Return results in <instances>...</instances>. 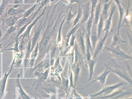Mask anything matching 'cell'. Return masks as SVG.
Instances as JSON below:
<instances>
[{
  "label": "cell",
  "instance_id": "36",
  "mask_svg": "<svg viewBox=\"0 0 132 99\" xmlns=\"http://www.w3.org/2000/svg\"><path fill=\"white\" fill-rule=\"evenodd\" d=\"M76 37V35L74 34H73L72 35L71 38L70 42V45L71 46H73L74 44V40Z\"/></svg>",
  "mask_w": 132,
  "mask_h": 99
},
{
  "label": "cell",
  "instance_id": "13",
  "mask_svg": "<svg viewBox=\"0 0 132 99\" xmlns=\"http://www.w3.org/2000/svg\"><path fill=\"white\" fill-rule=\"evenodd\" d=\"M127 87H124L117 90L113 92L111 94L104 96H100L93 98L96 99H113V98L122 93Z\"/></svg>",
  "mask_w": 132,
  "mask_h": 99
},
{
  "label": "cell",
  "instance_id": "29",
  "mask_svg": "<svg viewBox=\"0 0 132 99\" xmlns=\"http://www.w3.org/2000/svg\"><path fill=\"white\" fill-rule=\"evenodd\" d=\"M35 5L27 11L23 15V18H27L29 16L34 10Z\"/></svg>",
  "mask_w": 132,
  "mask_h": 99
},
{
  "label": "cell",
  "instance_id": "1",
  "mask_svg": "<svg viewBox=\"0 0 132 99\" xmlns=\"http://www.w3.org/2000/svg\"><path fill=\"white\" fill-rule=\"evenodd\" d=\"M104 65L110 72L117 74L132 86L131 76L128 73L124 66L117 64L114 59H110Z\"/></svg>",
  "mask_w": 132,
  "mask_h": 99
},
{
  "label": "cell",
  "instance_id": "35",
  "mask_svg": "<svg viewBox=\"0 0 132 99\" xmlns=\"http://www.w3.org/2000/svg\"><path fill=\"white\" fill-rule=\"evenodd\" d=\"M6 4L5 2L3 3L0 6V16L1 15L5 9Z\"/></svg>",
  "mask_w": 132,
  "mask_h": 99
},
{
  "label": "cell",
  "instance_id": "18",
  "mask_svg": "<svg viewBox=\"0 0 132 99\" xmlns=\"http://www.w3.org/2000/svg\"><path fill=\"white\" fill-rule=\"evenodd\" d=\"M104 21L101 14L97 25V31L98 39L102 32L103 28Z\"/></svg>",
  "mask_w": 132,
  "mask_h": 99
},
{
  "label": "cell",
  "instance_id": "24",
  "mask_svg": "<svg viewBox=\"0 0 132 99\" xmlns=\"http://www.w3.org/2000/svg\"><path fill=\"white\" fill-rule=\"evenodd\" d=\"M28 18H25L19 19L16 22L14 26L17 28V30L26 24L28 21Z\"/></svg>",
  "mask_w": 132,
  "mask_h": 99
},
{
  "label": "cell",
  "instance_id": "33",
  "mask_svg": "<svg viewBox=\"0 0 132 99\" xmlns=\"http://www.w3.org/2000/svg\"><path fill=\"white\" fill-rule=\"evenodd\" d=\"M80 71V68L79 65H78L75 70V80L76 81L78 79V76Z\"/></svg>",
  "mask_w": 132,
  "mask_h": 99
},
{
  "label": "cell",
  "instance_id": "3",
  "mask_svg": "<svg viewBox=\"0 0 132 99\" xmlns=\"http://www.w3.org/2000/svg\"><path fill=\"white\" fill-rule=\"evenodd\" d=\"M128 84V83L123 81L114 85L106 86L97 93L89 95L91 98H93L98 96L107 95L111 94L114 90L120 86H126Z\"/></svg>",
  "mask_w": 132,
  "mask_h": 99
},
{
  "label": "cell",
  "instance_id": "37",
  "mask_svg": "<svg viewBox=\"0 0 132 99\" xmlns=\"http://www.w3.org/2000/svg\"><path fill=\"white\" fill-rule=\"evenodd\" d=\"M24 41L22 39L18 46V48L20 51L22 50L24 47Z\"/></svg>",
  "mask_w": 132,
  "mask_h": 99
},
{
  "label": "cell",
  "instance_id": "27",
  "mask_svg": "<svg viewBox=\"0 0 132 99\" xmlns=\"http://www.w3.org/2000/svg\"><path fill=\"white\" fill-rule=\"evenodd\" d=\"M91 5V13L90 15H94V9L96 7L98 2V0H90Z\"/></svg>",
  "mask_w": 132,
  "mask_h": 99
},
{
  "label": "cell",
  "instance_id": "31",
  "mask_svg": "<svg viewBox=\"0 0 132 99\" xmlns=\"http://www.w3.org/2000/svg\"><path fill=\"white\" fill-rule=\"evenodd\" d=\"M19 42V41L18 40V39L16 40L15 44L14 45V46L13 48L7 49H6V50H14L15 51L18 52L19 51V50L18 46Z\"/></svg>",
  "mask_w": 132,
  "mask_h": 99
},
{
  "label": "cell",
  "instance_id": "20",
  "mask_svg": "<svg viewBox=\"0 0 132 99\" xmlns=\"http://www.w3.org/2000/svg\"><path fill=\"white\" fill-rule=\"evenodd\" d=\"M132 94V89L129 87L126 88L122 93L114 97L113 99H119L124 98L131 95Z\"/></svg>",
  "mask_w": 132,
  "mask_h": 99
},
{
  "label": "cell",
  "instance_id": "23",
  "mask_svg": "<svg viewBox=\"0 0 132 99\" xmlns=\"http://www.w3.org/2000/svg\"><path fill=\"white\" fill-rule=\"evenodd\" d=\"M77 11V15L76 17L73 21V25L71 29L73 27H74L76 24L78 23L80 19L82 17V11L81 7L80 5H79L78 9Z\"/></svg>",
  "mask_w": 132,
  "mask_h": 99
},
{
  "label": "cell",
  "instance_id": "30",
  "mask_svg": "<svg viewBox=\"0 0 132 99\" xmlns=\"http://www.w3.org/2000/svg\"><path fill=\"white\" fill-rule=\"evenodd\" d=\"M40 33V31H37L34 33L32 38V47H33L37 40Z\"/></svg>",
  "mask_w": 132,
  "mask_h": 99
},
{
  "label": "cell",
  "instance_id": "41",
  "mask_svg": "<svg viewBox=\"0 0 132 99\" xmlns=\"http://www.w3.org/2000/svg\"><path fill=\"white\" fill-rule=\"evenodd\" d=\"M110 0H100L102 4L109 2Z\"/></svg>",
  "mask_w": 132,
  "mask_h": 99
},
{
  "label": "cell",
  "instance_id": "2",
  "mask_svg": "<svg viewBox=\"0 0 132 99\" xmlns=\"http://www.w3.org/2000/svg\"><path fill=\"white\" fill-rule=\"evenodd\" d=\"M102 51H109L111 53L110 55L116 59L120 61L127 62V59H132V57L127 54L125 51L120 49L119 45L115 47L110 46L108 47L105 44L103 47Z\"/></svg>",
  "mask_w": 132,
  "mask_h": 99
},
{
  "label": "cell",
  "instance_id": "46",
  "mask_svg": "<svg viewBox=\"0 0 132 99\" xmlns=\"http://www.w3.org/2000/svg\"><path fill=\"white\" fill-rule=\"evenodd\" d=\"M2 22V19L1 18H0V25L1 24Z\"/></svg>",
  "mask_w": 132,
  "mask_h": 99
},
{
  "label": "cell",
  "instance_id": "16",
  "mask_svg": "<svg viewBox=\"0 0 132 99\" xmlns=\"http://www.w3.org/2000/svg\"><path fill=\"white\" fill-rule=\"evenodd\" d=\"M44 11L45 10H44L43 13H42V14L40 15L32 23H31L30 25L28 26L25 32L20 37H21L22 36V40H23V39L25 37H28L29 38L30 32L31 28L34 26V25L37 22L38 20L43 14L44 12Z\"/></svg>",
  "mask_w": 132,
  "mask_h": 99
},
{
  "label": "cell",
  "instance_id": "10",
  "mask_svg": "<svg viewBox=\"0 0 132 99\" xmlns=\"http://www.w3.org/2000/svg\"><path fill=\"white\" fill-rule=\"evenodd\" d=\"M112 41L110 46L115 47L120 45H122L127 42V41L123 40L121 37L120 32H115L112 36Z\"/></svg>",
  "mask_w": 132,
  "mask_h": 99
},
{
  "label": "cell",
  "instance_id": "21",
  "mask_svg": "<svg viewBox=\"0 0 132 99\" xmlns=\"http://www.w3.org/2000/svg\"><path fill=\"white\" fill-rule=\"evenodd\" d=\"M84 37L86 48H89L93 56V51L92 49L90 38V34H87L85 32Z\"/></svg>",
  "mask_w": 132,
  "mask_h": 99
},
{
  "label": "cell",
  "instance_id": "40",
  "mask_svg": "<svg viewBox=\"0 0 132 99\" xmlns=\"http://www.w3.org/2000/svg\"><path fill=\"white\" fill-rule=\"evenodd\" d=\"M114 2L116 3L118 7L121 3L120 0H113Z\"/></svg>",
  "mask_w": 132,
  "mask_h": 99
},
{
  "label": "cell",
  "instance_id": "6",
  "mask_svg": "<svg viewBox=\"0 0 132 99\" xmlns=\"http://www.w3.org/2000/svg\"><path fill=\"white\" fill-rule=\"evenodd\" d=\"M115 9V6H113L111 9L109 16L104 21V27L102 32H105L104 35H107L110 31L112 24V17Z\"/></svg>",
  "mask_w": 132,
  "mask_h": 99
},
{
  "label": "cell",
  "instance_id": "15",
  "mask_svg": "<svg viewBox=\"0 0 132 99\" xmlns=\"http://www.w3.org/2000/svg\"><path fill=\"white\" fill-rule=\"evenodd\" d=\"M93 18L94 15H90L88 20L84 24L85 32L87 34H90L93 25Z\"/></svg>",
  "mask_w": 132,
  "mask_h": 99
},
{
  "label": "cell",
  "instance_id": "39",
  "mask_svg": "<svg viewBox=\"0 0 132 99\" xmlns=\"http://www.w3.org/2000/svg\"><path fill=\"white\" fill-rule=\"evenodd\" d=\"M31 43V42L30 40L28 44L27 47V52H29L30 50Z\"/></svg>",
  "mask_w": 132,
  "mask_h": 99
},
{
  "label": "cell",
  "instance_id": "38",
  "mask_svg": "<svg viewBox=\"0 0 132 99\" xmlns=\"http://www.w3.org/2000/svg\"><path fill=\"white\" fill-rule=\"evenodd\" d=\"M22 3V0H15L13 4H20Z\"/></svg>",
  "mask_w": 132,
  "mask_h": 99
},
{
  "label": "cell",
  "instance_id": "9",
  "mask_svg": "<svg viewBox=\"0 0 132 99\" xmlns=\"http://www.w3.org/2000/svg\"><path fill=\"white\" fill-rule=\"evenodd\" d=\"M78 40L81 52L84 59L86 51L84 35L81 32H80L78 35Z\"/></svg>",
  "mask_w": 132,
  "mask_h": 99
},
{
  "label": "cell",
  "instance_id": "7",
  "mask_svg": "<svg viewBox=\"0 0 132 99\" xmlns=\"http://www.w3.org/2000/svg\"><path fill=\"white\" fill-rule=\"evenodd\" d=\"M96 27V25H93L90 34V43L93 51L98 39Z\"/></svg>",
  "mask_w": 132,
  "mask_h": 99
},
{
  "label": "cell",
  "instance_id": "32",
  "mask_svg": "<svg viewBox=\"0 0 132 99\" xmlns=\"http://www.w3.org/2000/svg\"><path fill=\"white\" fill-rule=\"evenodd\" d=\"M72 9V7H71L69 11L67 18V20L68 21L72 19L75 14L77 12V11L73 14H72L71 12Z\"/></svg>",
  "mask_w": 132,
  "mask_h": 99
},
{
  "label": "cell",
  "instance_id": "5",
  "mask_svg": "<svg viewBox=\"0 0 132 99\" xmlns=\"http://www.w3.org/2000/svg\"><path fill=\"white\" fill-rule=\"evenodd\" d=\"M82 11V16L80 24L84 25L88 20L91 13L90 2H87L81 7Z\"/></svg>",
  "mask_w": 132,
  "mask_h": 99
},
{
  "label": "cell",
  "instance_id": "8",
  "mask_svg": "<svg viewBox=\"0 0 132 99\" xmlns=\"http://www.w3.org/2000/svg\"><path fill=\"white\" fill-rule=\"evenodd\" d=\"M110 72V71L106 68L105 70L102 73L98 76H96L94 78L95 79L93 80L91 83L82 88V89L88 87L93 83L97 80L99 81V84L101 86H104L105 84L107 76Z\"/></svg>",
  "mask_w": 132,
  "mask_h": 99
},
{
  "label": "cell",
  "instance_id": "17",
  "mask_svg": "<svg viewBox=\"0 0 132 99\" xmlns=\"http://www.w3.org/2000/svg\"><path fill=\"white\" fill-rule=\"evenodd\" d=\"M119 14V19L118 26V31L120 32V26L125 16V10L120 3L118 6Z\"/></svg>",
  "mask_w": 132,
  "mask_h": 99
},
{
  "label": "cell",
  "instance_id": "22",
  "mask_svg": "<svg viewBox=\"0 0 132 99\" xmlns=\"http://www.w3.org/2000/svg\"><path fill=\"white\" fill-rule=\"evenodd\" d=\"M24 10L19 8H11L9 9L7 12V14L10 16L15 15L24 12Z\"/></svg>",
  "mask_w": 132,
  "mask_h": 99
},
{
  "label": "cell",
  "instance_id": "44",
  "mask_svg": "<svg viewBox=\"0 0 132 99\" xmlns=\"http://www.w3.org/2000/svg\"><path fill=\"white\" fill-rule=\"evenodd\" d=\"M20 5V4H15L13 7V8L15 9L18 8L19 7Z\"/></svg>",
  "mask_w": 132,
  "mask_h": 99
},
{
  "label": "cell",
  "instance_id": "28",
  "mask_svg": "<svg viewBox=\"0 0 132 99\" xmlns=\"http://www.w3.org/2000/svg\"><path fill=\"white\" fill-rule=\"evenodd\" d=\"M80 26L79 23H78L73 27L72 28L71 30L69 32L68 34L66 36L67 37H70L72 34H74L75 32L78 29Z\"/></svg>",
  "mask_w": 132,
  "mask_h": 99
},
{
  "label": "cell",
  "instance_id": "43",
  "mask_svg": "<svg viewBox=\"0 0 132 99\" xmlns=\"http://www.w3.org/2000/svg\"><path fill=\"white\" fill-rule=\"evenodd\" d=\"M49 39L48 38H46L44 40L43 44L44 45H46L48 42Z\"/></svg>",
  "mask_w": 132,
  "mask_h": 99
},
{
  "label": "cell",
  "instance_id": "26",
  "mask_svg": "<svg viewBox=\"0 0 132 99\" xmlns=\"http://www.w3.org/2000/svg\"><path fill=\"white\" fill-rule=\"evenodd\" d=\"M17 30V28L14 25L10 27L7 30L4 38H5Z\"/></svg>",
  "mask_w": 132,
  "mask_h": 99
},
{
  "label": "cell",
  "instance_id": "12",
  "mask_svg": "<svg viewBox=\"0 0 132 99\" xmlns=\"http://www.w3.org/2000/svg\"><path fill=\"white\" fill-rule=\"evenodd\" d=\"M112 1V0H110L109 2L102 4L101 14L104 21L107 18L108 11Z\"/></svg>",
  "mask_w": 132,
  "mask_h": 99
},
{
  "label": "cell",
  "instance_id": "19",
  "mask_svg": "<svg viewBox=\"0 0 132 99\" xmlns=\"http://www.w3.org/2000/svg\"><path fill=\"white\" fill-rule=\"evenodd\" d=\"M20 18V17H16L15 15L11 16L5 20V23L9 27L14 25Z\"/></svg>",
  "mask_w": 132,
  "mask_h": 99
},
{
  "label": "cell",
  "instance_id": "25",
  "mask_svg": "<svg viewBox=\"0 0 132 99\" xmlns=\"http://www.w3.org/2000/svg\"><path fill=\"white\" fill-rule=\"evenodd\" d=\"M33 19V18L29 22L26 23L16 30V31L15 34L16 35L15 39L16 40L18 39V37L24 31L27 26L31 22V21Z\"/></svg>",
  "mask_w": 132,
  "mask_h": 99
},
{
  "label": "cell",
  "instance_id": "42",
  "mask_svg": "<svg viewBox=\"0 0 132 99\" xmlns=\"http://www.w3.org/2000/svg\"><path fill=\"white\" fill-rule=\"evenodd\" d=\"M71 2H76L80 4H81V2L79 0H71Z\"/></svg>",
  "mask_w": 132,
  "mask_h": 99
},
{
  "label": "cell",
  "instance_id": "45",
  "mask_svg": "<svg viewBox=\"0 0 132 99\" xmlns=\"http://www.w3.org/2000/svg\"><path fill=\"white\" fill-rule=\"evenodd\" d=\"M2 36V29L0 28V39H1Z\"/></svg>",
  "mask_w": 132,
  "mask_h": 99
},
{
  "label": "cell",
  "instance_id": "4",
  "mask_svg": "<svg viewBox=\"0 0 132 99\" xmlns=\"http://www.w3.org/2000/svg\"><path fill=\"white\" fill-rule=\"evenodd\" d=\"M112 30L110 31L106 35H104L99 41H98L94 51L93 59H95L101 51H103L105 44V40L110 34L112 32Z\"/></svg>",
  "mask_w": 132,
  "mask_h": 99
},
{
  "label": "cell",
  "instance_id": "11",
  "mask_svg": "<svg viewBox=\"0 0 132 99\" xmlns=\"http://www.w3.org/2000/svg\"><path fill=\"white\" fill-rule=\"evenodd\" d=\"M102 4L100 1L95 8L94 14V18L93 25H97L98 21L101 14Z\"/></svg>",
  "mask_w": 132,
  "mask_h": 99
},
{
  "label": "cell",
  "instance_id": "14",
  "mask_svg": "<svg viewBox=\"0 0 132 99\" xmlns=\"http://www.w3.org/2000/svg\"><path fill=\"white\" fill-rule=\"evenodd\" d=\"M97 60L95 59L91 58L87 63L86 66L88 67L89 69V75L88 81H90L92 78L94 74V69Z\"/></svg>",
  "mask_w": 132,
  "mask_h": 99
},
{
  "label": "cell",
  "instance_id": "34",
  "mask_svg": "<svg viewBox=\"0 0 132 99\" xmlns=\"http://www.w3.org/2000/svg\"><path fill=\"white\" fill-rule=\"evenodd\" d=\"M64 21V20H63L61 22V24L60 25V28L59 30L58 34V38L57 39V42H60L61 40V28H62V26L63 23Z\"/></svg>",
  "mask_w": 132,
  "mask_h": 99
}]
</instances>
